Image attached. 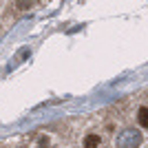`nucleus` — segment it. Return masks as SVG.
I'll return each mask as SVG.
<instances>
[{"mask_svg":"<svg viewBox=\"0 0 148 148\" xmlns=\"http://www.w3.org/2000/svg\"><path fill=\"white\" fill-rule=\"evenodd\" d=\"M99 146V135L91 133V135L84 137V148H97Z\"/></svg>","mask_w":148,"mask_h":148,"instance_id":"nucleus-1","label":"nucleus"},{"mask_svg":"<svg viewBox=\"0 0 148 148\" xmlns=\"http://www.w3.org/2000/svg\"><path fill=\"white\" fill-rule=\"evenodd\" d=\"M137 122H139V126L148 128V108L146 106H142V108L137 111Z\"/></svg>","mask_w":148,"mask_h":148,"instance_id":"nucleus-2","label":"nucleus"}]
</instances>
